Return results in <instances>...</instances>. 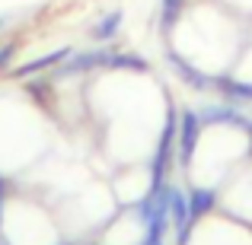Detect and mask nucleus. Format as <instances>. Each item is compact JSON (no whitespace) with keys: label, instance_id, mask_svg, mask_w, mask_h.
Segmentation results:
<instances>
[{"label":"nucleus","instance_id":"1","mask_svg":"<svg viewBox=\"0 0 252 245\" xmlns=\"http://www.w3.org/2000/svg\"><path fill=\"white\" fill-rule=\"evenodd\" d=\"M115 48H96V51H70L67 61L58 64L55 77H77V74H90V70L109 67Z\"/></svg>","mask_w":252,"mask_h":245},{"label":"nucleus","instance_id":"2","mask_svg":"<svg viewBox=\"0 0 252 245\" xmlns=\"http://www.w3.org/2000/svg\"><path fill=\"white\" fill-rule=\"evenodd\" d=\"M166 64L172 67V74L179 77L185 86H191V89H198V92H211V89H217V77H211V74H204L198 64H191L185 54H179V51H166Z\"/></svg>","mask_w":252,"mask_h":245},{"label":"nucleus","instance_id":"3","mask_svg":"<svg viewBox=\"0 0 252 245\" xmlns=\"http://www.w3.org/2000/svg\"><path fill=\"white\" fill-rule=\"evenodd\" d=\"M201 118H198L195 109H182V115H179V156H182V163L189 165L191 156H195V147H198V137H201Z\"/></svg>","mask_w":252,"mask_h":245},{"label":"nucleus","instance_id":"4","mask_svg":"<svg viewBox=\"0 0 252 245\" xmlns=\"http://www.w3.org/2000/svg\"><path fill=\"white\" fill-rule=\"evenodd\" d=\"M198 118H201L204 128H208V124H233V128H246V124H249V118L243 115L233 102H227V99H223V102L204 105V109L198 111Z\"/></svg>","mask_w":252,"mask_h":245},{"label":"nucleus","instance_id":"5","mask_svg":"<svg viewBox=\"0 0 252 245\" xmlns=\"http://www.w3.org/2000/svg\"><path fill=\"white\" fill-rule=\"evenodd\" d=\"M169 217H172V223H176V229H179V242H185L189 239L191 210H189V197H185L182 191H176V188H169Z\"/></svg>","mask_w":252,"mask_h":245},{"label":"nucleus","instance_id":"6","mask_svg":"<svg viewBox=\"0 0 252 245\" xmlns=\"http://www.w3.org/2000/svg\"><path fill=\"white\" fill-rule=\"evenodd\" d=\"M217 92L233 105L252 102V80H236V77H217Z\"/></svg>","mask_w":252,"mask_h":245},{"label":"nucleus","instance_id":"7","mask_svg":"<svg viewBox=\"0 0 252 245\" xmlns=\"http://www.w3.org/2000/svg\"><path fill=\"white\" fill-rule=\"evenodd\" d=\"M189 3H191V0H160V32L166 38L179 29L182 13L189 10Z\"/></svg>","mask_w":252,"mask_h":245},{"label":"nucleus","instance_id":"8","mask_svg":"<svg viewBox=\"0 0 252 245\" xmlns=\"http://www.w3.org/2000/svg\"><path fill=\"white\" fill-rule=\"evenodd\" d=\"M70 51H74V48H58V51H51V54H42V57H35V61L16 67V70H13V77H32V74H38V70H51V67H58V64L67 61Z\"/></svg>","mask_w":252,"mask_h":245},{"label":"nucleus","instance_id":"9","mask_svg":"<svg viewBox=\"0 0 252 245\" xmlns=\"http://www.w3.org/2000/svg\"><path fill=\"white\" fill-rule=\"evenodd\" d=\"M122 19H125L122 10H109L96 26H93V38H96V42H102V45L112 42V38L118 35V29H122Z\"/></svg>","mask_w":252,"mask_h":245},{"label":"nucleus","instance_id":"10","mask_svg":"<svg viewBox=\"0 0 252 245\" xmlns=\"http://www.w3.org/2000/svg\"><path fill=\"white\" fill-rule=\"evenodd\" d=\"M109 70H131V74H147L150 64L144 61L141 54H134V51H115L109 61Z\"/></svg>","mask_w":252,"mask_h":245},{"label":"nucleus","instance_id":"11","mask_svg":"<svg viewBox=\"0 0 252 245\" xmlns=\"http://www.w3.org/2000/svg\"><path fill=\"white\" fill-rule=\"evenodd\" d=\"M211 207H214V191H211V188H198V191H191V197H189V210H191V217L208 214Z\"/></svg>","mask_w":252,"mask_h":245},{"label":"nucleus","instance_id":"12","mask_svg":"<svg viewBox=\"0 0 252 245\" xmlns=\"http://www.w3.org/2000/svg\"><path fill=\"white\" fill-rule=\"evenodd\" d=\"M13 54H16V42H10V45H0V70H3L6 64L13 61Z\"/></svg>","mask_w":252,"mask_h":245},{"label":"nucleus","instance_id":"13","mask_svg":"<svg viewBox=\"0 0 252 245\" xmlns=\"http://www.w3.org/2000/svg\"><path fill=\"white\" fill-rule=\"evenodd\" d=\"M0 207H3V178H0Z\"/></svg>","mask_w":252,"mask_h":245},{"label":"nucleus","instance_id":"14","mask_svg":"<svg viewBox=\"0 0 252 245\" xmlns=\"http://www.w3.org/2000/svg\"><path fill=\"white\" fill-rule=\"evenodd\" d=\"M243 131H246V134L252 137V118H249V124H246V128H243Z\"/></svg>","mask_w":252,"mask_h":245},{"label":"nucleus","instance_id":"15","mask_svg":"<svg viewBox=\"0 0 252 245\" xmlns=\"http://www.w3.org/2000/svg\"><path fill=\"white\" fill-rule=\"evenodd\" d=\"M3 26H6V16H0V32H3Z\"/></svg>","mask_w":252,"mask_h":245},{"label":"nucleus","instance_id":"16","mask_svg":"<svg viewBox=\"0 0 252 245\" xmlns=\"http://www.w3.org/2000/svg\"><path fill=\"white\" fill-rule=\"evenodd\" d=\"M150 245H160V242H150Z\"/></svg>","mask_w":252,"mask_h":245}]
</instances>
